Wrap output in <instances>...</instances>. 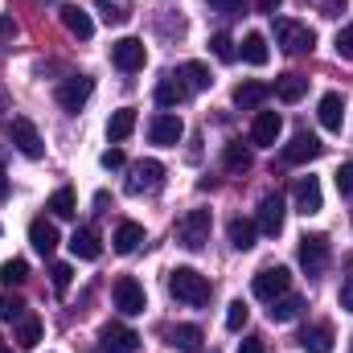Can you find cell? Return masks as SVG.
Here are the masks:
<instances>
[{
	"instance_id": "7a4b0ae2",
	"label": "cell",
	"mask_w": 353,
	"mask_h": 353,
	"mask_svg": "<svg viewBox=\"0 0 353 353\" xmlns=\"http://www.w3.org/2000/svg\"><path fill=\"white\" fill-rule=\"evenodd\" d=\"M4 132H8V144H12L21 157H29V161H41V157H46V144H41V132L33 128V119L12 115V119L4 123Z\"/></svg>"
},
{
	"instance_id": "7c38bea8",
	"label": "cell",
	"mask_w": 353,
	"mask_h": 353,
	"mask_svg": "<svg viewBox=\"0 0 353 353\" xmlns=\"http://www.w3.org/2000/svg\"><path fill=\"white\" fill-rule=\"evenodd\" d=\"M90 94H94V79H90V74H70V79L58 87V107H66V111H83Z\"/></svg>"
},
{
	"instance_id": "1f68e13d",
	"label": "cell",
	"mask_w": 353,
	"mask_h": 353,
	"mask_svg": "<svg viewBox=\"0 0 353 353\" xmlns=\"http://www.w3.org/2000/svg\"><path fill=\"white\" fill-rule=\"evenodd\" d=\"M12 341H17V350H37V345H41V321L25 312V316L17 321V337H12Z\"/></svg>"
},
{
	"instance_id": "e0dca14e",
	"label": "cell",
	"mask_w": 353,
	"mask_h": 353,
	"mask_svg": "<svg viewBox=\"0 0 353 353\" xmlns=\"http://www.w3.org/2000/svg\"><path fill=\"white\" fill-rule=\"evenodd\" d=\"M29 243H33L37 255H54L62 239H58V226H54L50 218H33V222H29Z\"/></svg>"
},
{
	"instance_id": "db71d44e",
	"label": "cell",
	"mask_w": 353,
	"mask_h": 353,
	"mask_svg": "<svg viewBox=\"0 0 353 353\" xmlns=\"http://www.w3.org/2000/svg\"><path fill=\"white\" fill-rule=\"evenodd\" d=\"M350 353H353V341H350Z\"/></svg>"
},
{
	"instance_id": "f35d334b",
	"label": "cell",
	"mask_w": 353,
	"mask_h": 353,
	"mask_svg": "<svg viewBox=\"0 0 353 353\" xmlns=\"http://www.w3.org/2000/svg\"><path fill=\"white\" fill-rule=\"evenodd\" d=\"M99 12H103V21H107V25H128V17H132V8L111 4V0H99Z\"/></svg>"
},
{
	"instance_id": "f546056e",
	"label": "cell",
	"mask_w": 353,
	"mask_h": 353,
	"mask_svg": "<svg viewBox=\"0 0 353 353\" xmlns=\"http://www.w3.org/2000/svg\"><path fill=\"white\" fill-rule=\"evenodd\" d=\"M132 132H136V111H132V107H119V111L107 119V140L119 144V140H128Z\"/></svg>"
},
{
	"instance_id": "bcb514c9",
	"label": "cell",
	"mask_w": 353,
	"mask_h": 353,
	"mask_svg": "<svg viewBox=\"0 0 353 353\" xmlns=\"http://www.w3.org/2000/svg\"><path fill=\"white\" fill-rule=\"evenodd\" d=\"M337 300H341V308H345V312H353V275L341 283V296H337Z\"/></svg>"
},
{
	"instance_id": "c3c4849f",
	"label": "cell",
	"mask_w": 353,
	"mask_h": 353,
	"mask_svg": "<svg viewBox=\"0 0 353 353\" xmlns=\"http://www.w3.org/2000/svg\"><path fill=\"white\" fill-rule=\"evenodd\" d=\"M239 353H267L263 337H247V341H243V345H239Z\"/></svg>"
},
{
	"instance_id": "f5cc1de1",
	"label": "cell",
	"mask_w": 353,
	"mask_h": 353,
	"mask_svg": "<svg viewBox=\"0 0 353 353\" xmlns=\"http://www.w3.org/2000/svg\"><path fill=\"white\" fill-rule=\"evenodd\" d=\"M0 353H12V350H8V345H4V341H0Z\"/></svg>"
},
{
	"instance_id": "d6986e66",
	"label": "cell",
	"mask_w": 353,
	"mask_h": 353,
	"mask_svg": "<svg viewBox=\"0 0 353 353\" xmlns=\"http://www.w3.org/2000/svg\"><path fill=\"white\" fill-rule=\"evenodd\" d=\"M70 255H74V259H87V263H94V259L103 255V243H99V234H94L90 226H83V230L70 234Z\"/></svg>"
},
{
	"instance_id": "8d00e7d4",
	"label": "cell",
	"mask_w": 353,
	"mask_h": 353,
	"mask_svg": "<svg viewBox=\"0 0 353 353\" xmlns=\"http://www.w3.org/2000/svg\"><path fill=\"white\" fill-rule=\"evenodd\" d=\"M210 50H214L218 62H234V58H239V50H234V41H230L226 33H214V37H210Z\"/></svg>"
},
{
	"instance_id": "f907efd6",
	"label": "cell",
	"mask_w": 353,
	"mask_h": 353,
	"mask_svg": "<svg viewBox=\"0 0 353 353\" xmlns=\"http://www.w3.org/2000/svg\"><path fill=\"white\" fill-rule=\"evenodd\" d=\"M279 4H283V0H259V12H271V17H275Z\"/></svg>"
},
{
	"instance_id": "6da1fadb",
	"label": "cell",
	"mask_w": 353,
	"mask_h": 353,
	"mask_svg": "<svg viewBox=\"0 0 353 353\" xmlns=\"http://www.w3.org/2000/svg\"><path fill=\"white\" fill-rule=\"evenodd\" d=\"M169 292H173V300L181 304H189V308H201V304H210V279L197 271V267H176L169 271Z\"/></svg>"
},
{
	"instance_id": "d6a6232c",
	"label": "cell",
	"mask_w": 353,
	"mask_h": 353,
	"mask_svg": "<svg viewBox=\"0 0 353 353\" xmlns=\"http://www.w3.org/2000/svg\"><path fill=\"white\" fill-rule=\"evenodd\" d=\"M222 165H226L230 173H247V169H251V148H243V140H230V144L222 148Z\"/></svg>"
},
{
	"instance_id": "cb8c5ba5",
	"label": "cell",
	"mask_w": 353,
	"mask_h": 353,
	"mask_svg": "<svg viewBox=\"0 0 353 353\" xmlns=\"http://www.w3.org/2000/svg\"><path fill=\"white\" fill-rule=\"evenodd\" d=\"M267 94H271L267 83H239V87H234V107H243V111H259V107L267 103Z\"/></svg>"
},
{
	"instance_id": "ab89813d",
	"label": "cell",
	"mask_w": 353,
	"mask_h": 353,
	"mask_svg": "<svg viewBox=\"0 0 353 353\" xmlns=\"http://www.w3.org/2000/svg\"><path fill=\"white\" fill-rule=\"evenodd\" d=\"M21 316H25V304H21V300H12V296H0V321L17 325Z\"/></svg>"
},
{
	"instance_id": "f6af8a7d",
	"label": "cell",
	"mask_w": 353,
	"mask_h": 353,
	"mask_svg": "<svg viewBox=\"0 0 353 353\" xmlns=\"http://www.w3.org/2000/svg\"><path fill=\"white\" fill-rule=\"evenodd\" d=\"M205 4H210L214 12H239V8H243V0H205Z\"/></svg>"
},
{
	"instance_id": "836d02e7",
	"label": "cell",
	"mask_w": 353,
	"mask_h": 353,
	"mask_svg": "<svg viewBox=\"0 0 353 353\" xmlns=\"http://www.w3.org/2000/svg\"><path fill=\"white\" fill-rule=\"evenodd\" d=\"M46 210H50L54 218H74V214H79V201H74V189H66V185H62V189H58V193H54V197L46 201Z\"/></svg>"
},
{
	"instance_id": "8fae6325",
	"label": "cell",
	"mask_w": 353,
	"mask_h": 353,
	"mask_svg": "<svg viewBox=\"0 0 353 353\" xmlns=\"http://www.w3.org/2000/svg\"><path fill=\"white\" fill-rule=\"evenodd\" d=\"M292 201H296V214H304V218L321 214V210H325V189H321V181H316V176H300L296 189H292Z\"/></svg>"
},
{
	"instance_id": "7bdbcfd3",
	"label": "cell",
	"mask_w": 353,
	"mask_h": 353,
	"mask_svg": "<svg viewBox=\"0 0 353 353\" xmlns=\"http://www.w3.org/2000/svg\"><path fill=\"white\" fill-rule=\"evenodd\" d=\"M12 37H17V21L0 12V50H4V46H12Z\"/></svg>"
},
{
	"instance_id": "d4e9b609",
	"label": "cell",
	"mask_w": 353,
	"mask_h": 353,
	"mask_svg": "<svg viewBox=\"0 0 353 353\" xmlns=\"http://www.w3.org/2000/svg\"><path fill=\"white\" fill-rule=\"evenodd\" d=\"M316 115H321V128H325V132H341V119H345L341 94H325L321 107H316Z\"/></svg>"
},
{
	"instance_id": "ac0fdd59",
	"label": "cell",
	"mask_w": 353,
	"mask_h": 353,
	"mask_svg": "<svg viewBox=\"0 0 353 353\" xmlns=\"http://www.w3.org/2000/svg\"><path fill=\"white\" fill-rule=\"evenodd\" d=\"M300 350L304 353H333V329L329 325H308V329H300Z\"/></svg>"
},
{
	"instance_id": "9a60e30c",
	"label": "cell",
	"mask_w": 353,
	"mask_h": 353,
	"mask_svg": "<svg viewBox=\"0 0 353 353\" xmlns=\"http://www.w3.org/2000/svg\"><path fill=\"white\" fill-rule=\"evenodd\" d=\"M255 226H259V234H267V239H275V234L283 230V197H279V193H267L263 201H259Z\"/></svg>"
},
{
	"instance_id": "e575fe53",
	"label": "cell",
	"mask_w": 353,
	"mask_h": 353,
	"mask_svg": "<svg viewBox=\"0 0 353 353\" xmlns=\"http://www.w3.org/2000/svg\"><path fill=\"white\" fill-rule=\"evenodd\" d=\"M29 279V263L25 259H8V263H0V283L4 288H21Z\"/></svg>"
},
{
	"instance_id": "3957f363",
	"label": "cell",
	"mask_w": 353,
	"mask_h": 353,
	"mask_svg": "<svg viewBox=\"0 0 353 353\" xmlns=\"http://www.w3.org/2000/svg\"><path fill=\"white\" fill-rule=\"evenodd\" d=\"M176 243L185 251H201L210 243V210H189L181 222H176Z\"/></svg>"
},
{
	"instance_id": "ba28073f",
	"label": "cell",
	"mask_w": 353,
	"mask_h": 353,
	"mask_svg": "<svg viewBox=\"0 0 353 353\" xmlns=\"http://www.w3.org/2000/svg\"><path fill=\"white\" fill-rule=\"evenodd\" d=\"M99 345H103V353H136L140 350V333L119 325V321H107L99 329Z\"/></svg>"
},
{
	"instance_id": "30bf717a",
	"label": "cell",
	"mask_w": 353,
	"mask_h": 353,
	"mask_svg": "<svg viewBox=\"0 0 353 353\" xmlns=\"http://www.w3.org/2000/svg\"><path fill=\"white\" fill-rule=\"evenodd\" d=\"M111 62H115L123 74H132V70H140V66L148 62V50H144L140 37H119V41H111Z\"/></svg>"
},
{
	"instance_id": "ffe728a7",
	"label": "cell",
	"mask_w": 353,
	"mask_h": 353,
	"mask_svg": "<svg viewBox=\"0 0 353 353\" xmlns=\"http://www.w3.org/2000/svg\"><path fill=\"white\" fill-rule=\"evenodd\" d=\"M140 243H144V226L140 222H119L115 226V239H111L115 255H132V251H140Z\"/></svg>"
},
{
	"instance_id": "7402d4cb",
	"label": "cell",
	"mask_w": 353,
	"mask_h": 353,
	"mask_svg": "<svg viewBox=\"0 0 353 353\" xmlns=\"http://www.w3.org/2000/svg\"><path fill=\"white\" fill-rule=\"evenodd\" d=\"M58 12H62V25H66L79 41H87L90 33H94V21L87 17V8H79V4H62Z\"/></svg>"
},
{
	"instance_id": "4fadbf2b",
	"label": "cell",
	"mask_w": 353,
	"mask_h": 353,
	"mask_svg": "<svg viewBox=\"0 0 353 353\" xmlns=\"http://www.w3.org/2000/svg\"><path fill=\"white\" fill-rule=\"evenodd\" d=\"M325 152V144L312 136V132H296L288 144H283V165H308Z\"/></svg>"
},
{
	"instance_id": "7dc6e473",
	"label": "cell",
	"mask_w": 353,
	"mask_h": 353,
	"mask_svg": "<svg viewBox=\"0 0 353 353\" xmlns=\"http://www.w3.org/2000/svg\"><path fill=\"white\" fill-rule=\"evenodd\" d=\"M345 4H350V0H325V4H321V12H325V17H341V12H345Z\"/></svg>"
},
{
	"instance_id": "816d5d0a",
	"label": "cell",
	"mask_w": 353,
	"mask_h": 353,
	"mask_svg": "<svg viewBox=\"0 0 353 353\" xmlns=\"http://www.w3.org/2000/svg\"><path fill=\"white\" fill-rule=\"evenodd\" d=\"M4 111H8V94L0 90V115H4Z\"/></svg>"
},
{
	"instance_id": "9c48e42d",
	"label": "cell",
	"mask_w": 353,
	"mask_h": 353,
	"mask_svg": "<svg viewBox=\"0 0 353 353\" xmlns=\"http://www.w3.org/2000/svg\"><path fill=\"white\" fill-rule=\"evenodd\" d=\"M296 259H300V267H304L308 275H321V271L329 267V239H325V234H304Z\"/></svg>"
},
{
	"instance_id": "44dd1931",
	"label": "cell",
	"mask_w": 353,
	"mask_h": 353,
	"mask_svg": "<svg viewBox=\"0 0 353 353\" xmlns=\"http://www.w3.org/2000/svg\"><path fill=\"white\" fill-rule=\"evenodd\" d=\"M185 99H189V87L181 83V74H165V79L157 83V103H161V107L173 111V107H181Z\"/></svg>"
},
{
	"instance_id": "52a82bcc",
	"label": "cell",
	"mask_w": 353,
	"mask_h": 353,
	"mask_svg": "<svg viewBox=\"0 0 353 353\" xmlns=\"http://www.w3.org/2000/svg\"><path fill=\"white\" fill-rule=\"evenodd\" d=\"M181 136H185V123H181V115H173V111H157L148 119V140L157 148H176Z\"/></svg>"
},
{
	"instance_id": "484cf974",
	"label": "cell",
	"mask_w": 353,
	"mask_h": 353,
	"mask_svg": "<svg viewBox=\"0 0 353 353\" xmlns=\"http://www.w3.org/2000/svg\"><path fill=\"white\" fill-rule=\"evenodd\" d=\"M304 308H308V304H304L300 296H288V292H283L279 300H271V308H267V316H271L275 325H288V321H296V316H300Z\"/></svg>"
},
{
	"instance_id": "603a6c76",
	"label": "cell",
	"mask_w": 353,
	"mask_h": 353,
	"mask_svg": "<svg viewBox=\"0 0 353 353\" xmlns=\"http://www.w3.org/2000/svg\"><path fill=\"white\" fill-rule=\"evenodd\" d=\"M226 234H230V247H234V251H251L255 239H259V226H255L251 218H230Z\"/></svg>"
},
{
	"instance_id": "ee69618b",
	"label": "cell",
	"mask_w": 353,
	"mask_h": 353,
	"mask_svg": "<svg viewBox=\"0 0 353 353\" xmlns=\"http://www.w3.org/2000/svg\"><path fill=\"white\" fill-rule=\"evenodd\" d=\"M123 161H128L123 148H107V152H103V169H123Z\"/></svg>"
},
{
	"instance_id": "60d3db41",
	"label": "cell",
	"mask_w": 353,
	"mask_h": 353,
	"mask_svg": "<svg viewBox=\"0 0 353 353\" xmlns=\"http://www.w3.org/2000/svg\"><path fill=\"white\" fill-rule=\"evenodd\" d=\"M337 58L353 62V25H345V29L337 33Z\"/></svg>"
},
{
	"instance_id": "4316f807",
	"label": "cell",
	"mask_w": 353,
	"mask_h": 353,
	"mask_svg": "<svg viewBox=\"0 0 353 353\" xmlns=\"http://www.w3.org/2000/svg\"><path fill=\"white\" fill-rule=\"evenodd\" d=\"M239 58H243L247 66H267L271 50H267V37H263V33H247V37H243V46H239Z\"/></svg>"
},
{
	"instance_id": "8992f818",
	"label": "cell",
	"mask_w": 353,
	"mask_h": 353,
	"mask_svg": "<svg viewBox=\"0 0 353 353\" xmlns=\"http://www.w3.org/2000/svg\"><path fill=\"white\" fill-rule=\"evenodd\" d=\"M111 296H115V308H119L123 316H140V312L148 308V296H144V288H140L136 275H119Z\"/></svg>"
},
{
	"instance_id": "4dcf8cb0",
	"label": "cell",
	"mask_w": 353,
	"mask_h": 353,
	"mask_svg": "<svg viewBox=\"0 0 353 353\" xmlns=\"http://www.w3.org/2000/svg\"><path fill=\"white\" fill-rule=\"evenodd\" d=\"M169 341H173V350L181 353H201V329L197 325H176V329H169Z\"/></svg>"
},
{
	"instance_id": "277c9868",
	"label": "cell",
	"mask_w": 353,
	"mask_h": 353,
	"mask_svg": "<svg viewBox=\"0 0 353 353\" xmlns=\"http://www.w3.org/2000/svg\"><path fill=\"white\" fill-rule=\"evenodd\" d=\"M161 185H165V165H161V161H136V165L128 169V181H123V189H128L132 197L157 193Z\"/></svg>"
},
{
	"instance_id": "5bb4252c",
	"label": "cell",
	"mask_w": 353,
	"mask_h": 353,
	"mask_svg": "<svg viewBox=\"0 0 353 353\" xmlns=\"http://www.w3.org/2000/svg\"><path fill=\"white\" fill-rule=\"evenodd\" d=\"M288 283H292L288 267H263V271L255 275V283H251V288H255V296H259V300L271 304V300H279V296L288 292Z\"/></svg>"
},
{
	"instance_id": "d590c367",
	"label": "cell",
	"mask_w": 353,
	"mask_h": 353,
	"mask_svg": "<svg viewBox=\"0 0 353 353\" xmlns=\"http://www.w3.org/2000/svg\"><path fill=\"white\" fill-rule=\"evenodd\" d=\"M70 279H74V267H70V263H54V267H50V283H54V292H58V296H66V292H70Z\"/></svg>"
},
{
	"instance_id": "681fc988",
	"label": "cell",
	"mask_w": 353,
	"mask_h": 353,
	"mask_svg": "<svg viewBox=\"0 0 353 353\" xmlns=\"http://www.w3.org/2000/svg\"><path fill=\"white\" fill-rule=\"evenodd\" d=\"M8 193H12V185H8V176H4V165H0V201H4Z\"/></svg>"
},
{
	"instance_id": "74e56055",
	"label": "cell",
	"mask_w": 353,
	"mask_h": 353,
	"mask_svg": "<svg viewBox=\"0 0 353 353\" xmlns=\"http://www.w3.org/2000/svg\"><path fill=\"white\" fill-rule=\"evenodd\" d=\"M247 321H251V308H247L243 300H234V304L226 308V329H230V333H239V329H243Z\"/></svg>"
},
{
	"instance_id": "f1b7e54d",
	"label": "cell",
	"mask_w": 353,
	"mask_h": 353,
	"mask_svg": "<svg viewBox=\"0 0 353 353\" xmlns=\"http://www.w3.org/2000/svg\"><path fill=\"white\" fill-rule=\"evenodd\" d=\"M176 74H181V83L189 87V94H193V90H210V87H214V74H210V66H205V62H185Z\"/></svg>"
},
{
	"instance_id": "b9f144b4",
	"label": "cell",
	"mask_w": 353,
	"mask_h": 353,
	"mask_svg": "<svg viewBox=\"0 0 353 353\" xmlns=\"http://www.w3.org/2000/svg\"><path fill=\"white\" fill-rule=\"evenodd\" d=\"M337 189H341V197H353V165L337 169Z\"/></svg>"
},
{
	"instance_id": "83f0119b",
	"label": "cell",
	"mask_w": 353,
	"mask_h": 353,
	"mask_svg": "<svg viewBox=\"0 0 353 353\" xmlns=\"http://www.w3.org/2000/svg\"><path fill=\"white\" fill-rule=\"evenodd\" d=\"M275 99H283V103H300V99H304V90H308V79H304V74H292V70H288V74H279V79H275Z\"/></svg>"
},
{
	"instance_id": "2e32d148",
	"label": "cell",
	"mask_w": 353,
	"mask_h": 353,
	"mask_svg": "<svg viewBox=\"0 0 353 353\" xmlns=\"http://www.w3.org/2000/svg\"><path fill=\"white\" fill-rule=\"evenodd\" d=\"M279 132H283V119H279V111H255V123H251V144L271 148V144L279 140Z\"/></svg>"
},
{
	"instance_id": "5b68a950",
	"label": "cell",
	"mask_w": 353,
	"mask_h": 353,
	"mask_svg": "<svg viewBox=\"0 0 353 353\" xmlns=\"http://www.w3.org/2000/svg\"><path fill=\"white\" fill-rule=\"evenodd\" d=\"M275 41L283 46V54H312L316 33L308 25H296V21H275Z\"/></svg>"
}]
</instances>
